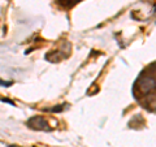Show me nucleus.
<instances>
[{
    "mask_svg": "<svg viewBox=\"0 0 156 147\" xmlns=\"http://www.w3.org/2000/svg\"><path fill=\"white\" fill-rule=\"evenodd\" d=\"M139 92L142 95H148L156 90V78L154 76H142L136 82Z\"/></svg>",
    "mask_w": 156,
    "mask_h": 147,
    "instance_id": "1",
    "label": "nucleus"
},
{
    "mask_svg": "<svg viewBox=\"0 0 156 147\" xmlns=\"http://www.w3.org/2000/svg\"><path fill=\"white\" fill-rule=\"evenodd\" d=\"M27 126L31 128V129H35V130H50V126H48L47 120L42 116L31 117V119L27 121Z\"/></svg>",
    "mask_w": 156,
    "mask_h": 147,
    "instance_id": "2",
    "label": "nucleus"
},
{
    "mask_svg": "<svg viewBox=\"0 0 156 147\" xmlns=\"http://www.w3.org/2000/svg\"><path fill=\"white\" fill-rule=\"evenodd\" d=\"M146 107L150 109V111H154L156 112V94H148L147 98H146Z\"/></svg>",
    "mask_w": 156,
    "mask_h": 147,
    "instance_id": "3",
    "label": "nucleus"
},
{
    "mask_svg": "<svg viewBox=\"0 0 156 147\" xmlns=\"http://www.w3.org/2000/svg\"><path fill=\"white\" fill-rule=\"evenodd\" d=\"M78 2H81V0H58V3H60L61 5H64V7H72Z\"/></svg>",
    "mask_w": 156,
    "mask_h": 147,
    "instance_id": "4",
    "label": "nucleus"
},
{
    "mask_svg": "<svg viewBox=\"0 0 156 147\" xmlns=\"http://www.w3.org/2000/svg\"><path fill=\"white\" fill-rule=\"evenodd\" d=\"M12 85V82H8V81H3V80H0V86H11Z\"/></svg>",
    "mask_w": 156,
    "mask_h": 147,
    "instance_id": "5",
    "label": "nucleus"
}]
</instances>
